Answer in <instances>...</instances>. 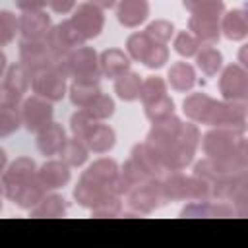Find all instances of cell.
Wrapping results in <instances>:
<instances>
[{
	"label": "cell",
	"mask_w": 248,
	"mask_h": 248,
	"mask_svg": "<svg viewBox=\"0 0 248 248\" xmlns=\"http://www.w3.org/2000/svg\"><path fill=\"white\" fill-rule=\"evenodd\" d=\"M2 190L8 200H12L23 209H33L46 194V188L37 176L35 161L29 157H17L4 170Z\"/></svg>",
	"instance_id": "cell-1"
},
{
	"label": "cell",
	"mask_w": 248,
	"mask_h": 248,
	"mask_svg": "<svg viewBox=\"0 0 248 248\" xmlns=\"http://www.w3.org/2000/svg\"><path fill=\"white\" fill-rule=\"evenodd\" d=\"M225 12L223 0H203L192 10V17L188 21L190 31L200 39V43L215 45L221 37V16Z\"/></svg>",
	"instance_id": "cell-2"
},
{
	"label": "cell",
	"mask_w": 248,
	"mask_h": 248,
	"mask_svg": "<svg viewBox=\"0 0 248 248\" xmlns=\"http://www.w3.org/2000/svg\"><path fill=\"white\" fill-rule=\"evenodd\" d=\"M66 56V54H64ZM64 56H60V60L45 70H39L35 74H31V87L35 91V95H41L48 101H60L66 93V78L68 70H66V62Z\"/></svg>",
	"instance_id": "cell-3"
},
{
	"label": "cell",
	"mask_w": 248,
	"mask_h": 248,
	"mask_svg": "<svg viewBox=\"0 0 248 248\" xmlns=\"http://www.w3.org/2000/svg\"><path fill=\"white\" fill-rule=\"evenodd\" d=\"M68 76L74 78V81H85V83H99L103 72L97 58V52L91 46H78L70 50L64 56Z\"/></svg>",
	"instance_id": "cell-4"
},
{
	"label": "cell",
	"mask_w": 248,
	"mask_h": 248,
	"mask_svg": "<svg viewBox=\"0 0 248 248\" xmlns=\"http://www.w3.org/2000/svg\"><path fill=\"white\" fill-rule=\"evenodd\" d=\"M242 141V132L231 128H215L209 130L202 140V149L211 159H236L238 147Z\"/></svg>",
	"instance_id": "cell-5"
},
{
	"label": "cell",
	"mask_w": 248,
	"mask_h": 248,
	"mask_svg": "<svg viewBox=\"0 0 248 248\" xmlns=\"http://www.w3.org/2000/svg\"><path fill=\"white\" fill-rule=\"evenodd\" d=\"M126 48L134 60L143 62L147 68H161L169 60V48L163 43L153 41L145 31L130 35L126 41Z\"/></svg>",
	"instance_id": "cell-6"
},
{
	"label": "cell",
	"mask_w": 248,
	"mask_h": 248,
	"mask_svg": "<svg viewBox=\"0 0 248 248\" xmlns=\"http://www.w3.org/2000/svg\"><path fill=\"white\" fill-rule=\"evenodd\" d=\"M58 60H60V54H56L48 46L46 39H21L19 41V62L27 68L29 74L50 68Z\"/></svg>",
	"instance_id": "cell-7"
},
{
	"label": "cell",
	"mask_w": 248,
	"mask_h": 248,
	"mask_svg": "<svg viewBox=\"0 0 248 248\" xmlns=\"http://www.w3.org/2000/svg\"><path fill=\"white\" fill-rule=\"evenodd\" d=\"M128 203L136 213H151L155 207L167 203L161 188V178H153L132 188L128 194Z\"/></svg>",
	"instance_id": "cell-8"
},
{
	"label": "cell",
	"mask_w": 248,
	"mask_h": 248,
	"mask_svg": "<svg viewBox=\"0 0 248 248\" xmlns=\"http://www.w3.org/2000/svg\"><path fill=\"white\" fill-rule=\"evenodd\" d=\"M52 101L41 97V95H33L29 99L23 101L21 105V120L23 126L29 132H41L43 128H46L52 122Z\"/></svg>",
	"instance_id": "cell-9"
},
{
	"label": "cell",
	"mask_w": 248,
	"mask_h": 248,
	"mask_svg": "<svg viewBox=\"0 0 248 248\" xmlns=\"http://www.w3.org/2000/svg\"><path fill=\"white\" fill-rule=\"evenodd\" d=\"M46 41H48V46H50L56 54L64 56V54H68L70 50L81 46L87 39L83 37V33L76 27V23H74L72 19H66V21H62V23L50 27V31H48V35H46Z\"/></svg>",
	"instance_id": "cell-10"
},
{
	"label": "cell",
	"mask_w": 248,
	"mask_h": 248,
	"mask_svg": "<svg viewBox=\"0 0 248 248\" xmlns=\"http://www.w3.org/2000/svg\"><path fill=\"white\" fill-rule=\"evenodd\" d=\"M29 83H31V74L21 62L10 66L2 81V105L19 107V101L23 99V93L27 91Z\"/></svg>",
	"instance_id": "cell-11"
},
{
	"label": "cell",
	"mask_w": 248,
	"mask_h": 248,
	"mask_svg": "<svg viewBox=\"0 0 248 248\" xmlns=\"http://www.w3.org/2000/svg\"><path fill=\"white\" fill-rule=\"evenodd\" d=\"M219 91L225 101H238L248 95V72L240 64H229L219 78Z\"/></svg>",
	"instance_id": "cell-12"
},
{
	"label": "cell",
	"mask_w": 248,
	"mask_h": 248,
	"mask_svg": "<svg viewBox=\"0 0 248 248\" xmlns=\"http://www.w3.org/2000/svg\"><path fill=\"white\" fill-rule=\"evenodd\" d=\"M246 114L234 101H217L211 114H209V126L215 128H231L242 132L246 128Z\"/></svg>",
	"instance_id": "cell-13"
},
{
	"label": "cell",
	"mask_w": 248,
	"mask_h": 248,
	"mask_svg": "<svg viewBox=\"0 0 248 248\" xmlns=\"http://www.w3.org/2000/svg\"><path fill=\"white\" fill-rule=\"evenodd\" d=\"M72 21L83 33L85 39H93L103 31L105 16H103V10L99 6L87 2V4H79L76 8V12L72 16Z\"/></svg>",
	"instance_id": "cell-14"
},
{
	"label": "cell",
	"mask_w": 248,
	"mask_h": 248,
	"mask_svg": "<svg viewBox=\"0 0 248 248\" xmlns=\"http://www.w3.org/2000/svg\"><path fill=\"white\" fill-rule=\"evenodd\" d=\"M110 194H114L112 188H108L105 184H99V182H95L91 178H85V176L79 178V182H78V186L74 190L76 202L79 205H83V207H89V209H93L101 200H105Z\"/></svg>",
	"instance_id": "cell-15"
},
{
	"label": "cell",
	"mask_w": 248,
	"mask_h": 248,
	"mask_svg": "<svg viewBox=\"0 0 248 248\" xmlns=\"http://www.w3.org/2000/svg\"><path fill=\"white\" fill-rule=\"evenodd\" d=\"M21 39H46L50 31V17L43 10L23 12L19 17Z\"/></svg>",
	"instance_id": "cell-16"
},
{
	"label": "cell",
	"mask_w": 248,
	"mask_h": 248,
	"mask_svg": "<svg viewBox=\"0 0 248 248\" xmlns=\"http://www.w3.org/2000/svg\"><path fill=\"white\" fill-rule=\"evenodd\" d=\"M132 157L153 176V178H163L165 174H169V167L165 165L163 157L145 141V143H138L132 149Z\"/></svg>",
	"instance_id": "cell-17"
},
{
	"label": "cell",
	"mask_w": 248,
	"mask_h": 248,
	"mask_svg": "<svg viewBox=\"0 0 248 248\" xmlns=\"http://www.w3.org/2000/svg\"><path fill=\"white\" fill-rule=\"evenodd\" d=\"M37 176L46 190L62 188L70 180V165L66 161H46L37 170Z\"/></svg>",
	"instance_id": "cell-18"
},
{
	"label": "cell",
	"mask_w": 248,
	"mask_h": 248,
	"mask_svg": "<svg viewBox=\"0 0 248 248\" xmlns=\"http://www.w3.org/2000/svg\"><path fill=\"white\" fill-rule=\"evenodd\" d=\"M215 99H211L209 95L205 93H192L184 99L182 103V110L184 114L194 120V122H200V124H207L209 122V114L215 107Z\"/></svg>",
	"instance_id": "cell-19"
},
{
	"label": "cell",
	"mask_w": 248,
	"mask_h": 248,
	"mask_svg": "<svg viewBox=\"0 0 248 248\" xmlns=\"http://www.w3.org/2000/svg\"><path fill=\"white\" fill-rule=\"evenodd\" d=\"M149 16L147 0H120L116 8V17L124 27H138Z\"/></svg>",
	"instance_id": "cell-20"
},
{
	"label": "cell",
	"mask_w": 248,
	"mask_h": 248,
	"mask_svg": "<svg viewBox=\"0 0 248 248\" xmlns=\"http://www.w3.org/2000/svg\"><path fill=\"white\" fill-rule=\"evenodd\" d=\"M64 143H66L64 128L56 122H50L46 128L37 132V147L43 155H60Z\"/></svg>",
	"instance_id": "cell-21"
},
{
	"label": "cell",
	"mask_w": 248,
	"mask_h": 248,
	"mask_svg": "<svg viewBox=\"0 0 248 248\" xmlns=\"http://www.w3.org/2000/svg\"><path fill=\"white\" fill-rule=\"evenodd\" d=\"M118 174H120V170H118L116 161H112V159H97L95 163H91L87 167V170L81 176L91 178V180H95L99 184H105V186L114 190V182H116Z\"/></svg>",
	"instance_id": "cell-22"
},
{
	"label": "cell",
	"mask_w": 248,
	"mask_h": 248,
	"mask_svg": "<svg viewBox=\"0 0 248 248\" xmlns=\"http://www.w3.org/2000/svg\"><path fill=\"white\" fill-rule=\"evenodd\" d=\"M101 72L105 78H120L130 70V58L120 48H108L99 56Z\"/></svg>",
	"instance_id": "cell-23"
},
{
	"label": "cell",
	"mask_w": 248,
	"mask_h": 248,
	"mask_svg": "<svg viewBox=\"0 0 248 248\" xmlns=\"http://www.w3.org/2000/svg\"><path fill=\"white\" fill-rule=\"evenodd\" d=\"M221 31L231 41H240L248 37V10H231L227 16H223Z\"/></svg>",
	"instance_id": "cell-24"
},
{
	"label": "cell",
	"mask_w": 248,
	"mask_h": 248,
	"mask_svg": "<svg viewBox=\"0 0 248 248\" xmlns=\"http://www.w3.org/2000/svg\"><path fill=\"white\" fill-rule=\"evenodd\" d=\"M114 140H116L114 130H112L110 126H105V124H99V122H97V124L89 130V134L83 138V143H85L87 149L93 151V153H107L108 149H112Z\"/></svg>",
	"instance_id": "cell-25"
},
{
	"label": "cell",
	"mask_w": 248,
	"mask_h": 248,
	"mask_svg": "<svg viewBox=\"0 0 248 248\" xmlns=\"http://www.w3.org/2000/svg\"><path fill=\"white\" fill-rule=\"evenodd\" d=\"M234 207H229L227 203H213V202H207V200H200V202H194L190 205H186L182 209V215L184 217H229V215H234Z\"/></svg>",
	"instance_id": "cell-26"
},
{
	"label": "cell",
	"mask_w": 248,
	"mask_h": 248,
	"mask_svg": "<svg viewBox=\"0 0 248 248\" xmlns=\"http://www.w3.org/2000/svg\"><path fill=\"white\" fill-rule=\"evenodd\" d=\"M169 83L176 91H190L196 83V72L188 62H174L169 70Z\"/></svg>",
	"instance_id": "cell-27"
},
{
	"label": "cell",
	"mask_w": 248,
	"mask_h": 248,
	"mask_svg": "<svg viewBox=\"0 0 248 248\" xmlns=\"http://www.w3.org/2000/svg\"><path fill=\"white\" fill-rule=\"evenodd\" d=\"M141 85H143V81L140 79L138 74L126 72L124 76L116 78L114 91H116V95H118L122 101H136V99L141 97Z\"/></svg>",
	"instance_id": "cell-28"
},
{
	"label": "cell",
	"mask_w": 248,
	"mask_h": 248,
	"mask_svg": "<svg viewBox=\"0 0 248 248\" xmlns=\"http://www.w3.org/2000/svg\"><path fill=\"white\" fill-rule=\"evenodd\" d=\"M101 95L99 83H85V81H74L70 85V101L78 108L89 107L97 97Z\"/></svg>",
	"instance_id": "cell-29"
},
{
	"label": "cell",
	"mask_w": 248,
	"mask_h": 248,
	"mask_svg": "<svg viewBox=\"0 0 248 248\" xmlns=\"http://www.w3.org/2000/svg\"><path fill=\"white\" fill-rule=\"evenodd\" d=\"M64 213H66V200L62 196H58V194L45 196L31 209L33 217H62Z\"/></svg>",
	"instance_id": "cell-30"
},
{
	"label": "cell",
	"mask_w": 248,
	"mask_h": 248,
	"mask_svg": "<svg viewBox=\"0 0 248 248\" xmlns=\"http://www.w3.org/2000/svg\"><path fill=\"white\" fill-rule=\"evenodd\" d=\"M87 145L79 140V138H72V140H66L60 155H62V161H66L70 167H81L85 161H87Z\"/></svg>",
	"instance_id": "cell-31"
},
{
	"label": "cell",
	"mask_w": 248,
	"mask_h": 248,
	"mask_svg": "<svg viewBox=\"0 0 248 248\" xmlns=\"http://www.w3.org/2000/svg\"><path fill=\"white\" fill-rule=\"evenodd\" d=\"M196 62H198V68L205 74V76H215L223 64V56L217 48L213 46H205L202 48L198 54H196Z\"/></svg>",
	"instance_id": "cell-32"
},
{
	"label": "cell",
	"mask_w": 248,
	"mask_h": 248,
	"mask_svg": "<svg viewBox=\"0 0 248 248\" xmlns=\"http://www.w3.org/2000/svg\"><path fill=\"white\" fill-rule=\"evenodd\" d=\"M23 124L21 120V108L0 105V136H10Z\"/></svg>",
	"instance_id": "cell-33"
},
{
	"label": "cell",
	"mask_w": 248,
	"mask_h": 248,
	"mask_svg": "<svg viewBox=\"0 0 248 248\" xmlns=\"http://www.w3.org/2000/svg\"><path fill=\"white\" fill-rule=\"evenodd\" d=\"M165 95H167V83L163 81V78L151 76V78H147L143 81V85H141V97L140 99H141L143 105H149V103H153V101H157V99H161Z\"/></svg>",
	"instance_id": "cell-34"
},
{
	"label": "cell",
	"mask_w": 248,
	"mask_h": 248,
	"mask_svg": "<svg viewBox=\"0 0 248 248\" xmlns=\"http://www.w3.org/2000/svg\"><path fill=\"white\" fill-rule=\"evenodd\" d=\"M202 48V43L200 39L192 33V31H180L174 39V50L180 54V56H196Z\"/></svg>",
	"instance_id": "cell-35"
},
{
	"label": "cell",
	"mask_w": 248,
	"mask_h": 248,
	"mask_svg": "<svg viewBox=\"0 0 248 248\" xmlns=\"http://www.w3.org/2000/svg\"><path fill=\"white\" fill-rule=\"evenodd\" d=\"M143 108H145L147 118L151 122H157V120H163V118L172 114L174 103H172V99L169 95H165V97H161V99H157V101H153L149 105H143Z\"/></svg>",
	"instance_id": "cell-36"
},
{
	"label": "cell",
	"mask_w": 248,
	"mask_h": 248,
	"mask_svg": "<svg viewBox=\"0 0 248 248\" xmlns=\"http://www.w3.org/2000/svg\"><path fill=\"white\" fill-rule=\"evenodd\" d=\"M97 124V120L87 112V110H78L76 114H72V118H70V130H72V134L76 136V138H79L81 141H83V138L89 134V130L93 128Z\"/></svg>",
	"instance_id": "cell-37"
},
{
	"label": "cell",
	"mask_w": 248,
	"mask_h": 248,
	"mask_svg": "<svg viewBox=\"0 0 248 248\" xmlns=\"http://www.w3.org/2000/svg\"><path fill=\"white\" fill-rule=\"evenodd\" d=\"M83 110H87L95 120H105V118H108V116H112V112H114V101L108 97V95H99L89 107H85Z\"/></svg>",
	"instance_id": "cell-38"
},
{
	"label": "cell",
	"mask_w": 248,
	"mask_h": 248,
	"mask_svg": "<svg viewBox=\"0 0 248 248\" xmlns=\"http://www.w3.org/2000/svg\"><path fill=\"white\" fill-rule=\"evenodd\" d=\"M120 211H122V202H120V196H118V194L107 196L105 200H101V202L91 209V213H93L95 217H116Z\"/></svg>",
	"instance_id": "cell-39"
},
{
	"label": "cell",
	"mask_w": 248,
	"mask_h": 248,
	"mask_svg": "<svg viewBox=\"0 0 248 248\" xmlns=\"http://www.w3.org/2000/svg\"><path fill=\"white\" fill-rule=\"evenodd\" d=\"M17 29H19V19H16V16L12 12H2L0 14V41H2V45H8L16 37Z\"/></svg>",
	"instance_id": "cell-40"
},
{
	"label": "cell",
	"mask_w": 248,
	"mask_h": 248,
	"mask_svg": "<svg viewBox=\"0 0 248 248\" xmlns=\"http://www.w3.org/2000/svg\"><path fill=\"white\" fill-rule=\"evenodd\" d=\"M172 31H174V27H172V23L167 21V19H157V21L149 23L147 29H145V33H147L153 41L163 43V45L172 37Z\"/></svg>",
	"instance_id": "cell-41"
},
{
	"label": "cell",
	"mask_w": 248,
	"mask_h": 248,
	"mask_svg": "<svg viewBox=\"0 0 248 248\" xmlns=\"http://www.w3.org/2000/svg\"><path fill=\"white\" fill-rule=\"evenodd\" d=\"M48 0H16V6L21 12H33V10H41Z\"/></svg>",
	"instance_id": "cell-42"
},
{
	"label": "cell",
	"mask_w": 248,
	"mask_h": 248,
	"mask_svg": "<svg viewBox=\"0 0 248 248\" xmlns=\"http://www.w3.org/2000/svg\"><path fill=\"white\" fill-rule=\"evenodd\" d=\"M48 4L56 14H68L74 8L76 0H48Z\"/></svg>",
	"instance_id": "cell-43"
},
{
	"label": "cell",
	"mask_w": 248,
	"mask_h": 248,
	"mask_svg": "<svg viewBox=\"0 0 248 248\" xmlns=\"http://www.w3.org/2000/svg\"><path fill=\"white\" fill-rule=\"evenodd\" d=\"M238 161L244 165V167H248V140H244L242 138V141H240V147H238Z\"/></svg>",
	"instance_id": "cell-44"
},
{
	"label": "cell",
	"mask_w": 248,
	"mask_h": 248,
	"mask_svg": "<svg viewBox=\"0 0 248 248\" xmlns=\"http://www.w3.org/2000/svg\"><path fill=\"white\" fill-rule=\"evenodd\" d=\"M238 62L248 70V45H244V46L238 50Z\"/></svg>",
	"instance_id": "cell-45"
},
{
	"label": "cell",
	"mask_w": 248,
	"mask_h": 248,
	"mask_svg": "<svg viewBox=\"0 0 248 248\" xmlns=\"http://www.w3.org/2000/svg\"><path fill=\"white\" fill-rule=\"evenodd\" d=\"M91 4L99 6L101 10H107V8H112L116 4V0H91Z\"/></svg>",
	"instance_id": "cell-46"
},
{
	"label": "cell",
	"mask_w": 248,
	"mask_h": 248,
	"mask_svg": "<svg viewBox=\"0 0 248 248\" xmlns=\"http://www.w3.org/2000/svg\"><path fill=\"white\" fill-rule=\"evenodd\" d=\"M234 103H236V105L242 108V112L248 116V95H246V97H242V99H238V101H234Z\"/></svg>",
	"instance_id": "cell-47"
},
{
	"label": "cell",
	"mask_w": 248,
	"mask_h": 248,
	"mask_svg": "<svg viewBox=\"0 0 248 248\" xmlns=\"http://www.w3.org/2000/svg\"><path fill=\"white\" fill-rule=\"evenodd\" d=\"M202 2H203V0H182V4H184V8H188L190 12H192V10H194V8L198 6V4H202Z\"/></svg>",
	"instance_id": "cell-48"
}]
</instances>
